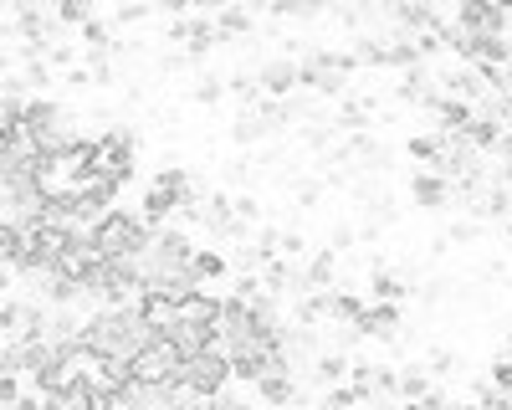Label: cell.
I'll return each mask as SVG.
<instances>
[{"instance_id":"7bdbcfd3","label":"cell","mask_w":512,"mask_h":410,"mask_svg":"<svg viewBox=\"0 0 512 410\" xmlns=\"http://www.w3.org/2000/svg\"><path fill=\"white\" fill-rule=\"evenodd\" d=\"M492 6H502V11H507V16H512V0H492Z\"/></svg>"},{"instance_id":"603a6c76","label":"cell","mask_w":512,"mask_h":410,"mask_svg":"<svg viewBox=\"0 0 512 410\" xmlns=\"http://www.w3.org/2000/svg\"><path fill=\"white\" fill-rule=\"evenodd\" d=\"M318 405H323V410H359V405H374V395H369V385L344 380V385L323 390V400H318Z\"/></svg>"},{"instance_id":"44dd1931","label":"cell","mask_w":512,"mask_h":410,"mask_svg":"<svg viewBox=\"0 0 512 410\" xmlns=\"http://www.w3.org/2000/svg\"><path fill=\"white\" fill-rule=\"evenodd\" d=\"M190 267H195L200 282H221L226 272H236V262L221 252V246H195V262H190Z\"/></svg>"},{"instance_id":"5b68a950","label":"cell","mask_w":512,"mask_h":410,"mask_svg":"<svg viewBox=\"0 0 512 410\" xmlns=\"http://www.w3.org/2000/svg\"><path fill=\"white\" fill-rule=\"evenodd\" d=\"M256 82H262L267 98H292V93H303V62L297 57H267L256 67Z\"/></svg>"},{"instance_id":"ffe728a7","label":"cell","mask_w":512,"mask_h":410,"mask_svg":"<svg viewBox=\"0 0 512 410\" xmlns=\"http://www.w3.org/2000/svg\"><path fill=\"white\" fill-rule=\"evenodd\" d=\"M216 31H221V41H251L256 36V11L251 6H231V11L216 16Z\"/></svg>"},{"instance_id":"4316f807","label":"cell","mask_w":512,"mask_h":410,"mask_svg":"<svg viewBox=\"0 0 512 410\" xmlns=\"http://www.w3.org/2000/svg\"><path fill=\"white\" fill-rule=\"evenodd\" d=\"M226 82H231V98H236L241 108H256V103L267 98V93H262V82H256V72H246V67H241V72H231Z\"/></svg>"},{"instance_id":"5bb4252c","label":"cell","mask_w":512,"mask_h":410,"mask_svg":"<svg viewBox=\"0 0 512 410\" xmlns=\"http://www.w3.org/2000/svg\"><path fill=\"white\" fill-rule=\"evenodd\" d=\"M349 369H354V354H344V349H323V354L313 359V369H308V385L333 390V385H344V380H349Z\"/></svg>"},{"instance_id":"b9f144b4","label":"cell","mask_w":512,"mask_h":410,"mask_svg":"<svg viewBox=\"0 0 512 410\" xmlns=\"http://www.w3.org/2000/svg\"><path fill=\"white\" fill-rule=\"evenodd\" d=\"M497 236H502V241H512V216H507V221L497 226Z\"/></svg>"},{"instance_id":"9c48e42d","label":"cell","mask_w":512,"mask_h":410,"mask_svg":"<svg viewBox=\"0 0 512 410\" xmlns=\"http://www.w3.org/2000/svg\"><path fill=\"white\" fill-rule=\"evenodd\" d=\"M374 113H379V98L369 93H354V98H338V113H333V129L338 134H369L374 129Z\"/></svg>"},{"instance_id":"7a4b0ae2","label":"cell","mask_w":512,"mask_h":410,"mask_svg":"<svg viewBox=\"0 0 512 410\" xmlns=\"http://www.w3.org/2000/svg\"><path fill=\"white\" fill-rule=\"evenodd\" d=\"M180 375H185V385H190L195 395H205V400H216V395H226V385H236V375H231V354H226V349L190 354V359L180 364Z\"/></svg>"},{"instance_id":"ba28073f","label":"cell","mask_w":512,"mask_h":410,"mask_svg":"<svg viewBox=\"0 0 512 410\" xmlns=\"http://www.w3.org/2000/svg\"><path fill=\"white\" fill-rule=\"evenodd\" d=\"M256 390V405L262 410H292V405H308V385H297V375H267Z\"/></svg>"},{"instance_id":"e575fe53","label":"cell","mask_w":512,"mask_h":410,"mask_svg":"<svg viewBox=\"0 0 512 410\" xmlns=\"http://www.w3.org/2000/svg\"><path fill=\"white\" fill-rule=\"evenodd\" d=\"M487 375H492V385H497V390H512V354L492 359V369H487Z\"/></svg>"},{"instance_id":"8fae6325","label":"cell","mask_w":512,"mask_h":410,"mask_svg":"<svg viewBox=\"0 0 512 410\" xmlns=\"http://www.w3.org/2000/svg\"><path fill=\"white\" fill-rule=\"evenodd\" d=\"M221 313H226V298H221V293H210L205 282L195 287V293H185V298H180V323L216 328V323H221Z\"/></svg>"},{"instance_id":"60d3db41","label":"cell","mask_w":512,"mask_h":410,"mask_svg":"<svg viewBox=\"0 0 512 410\" xmlns=\"http://www.w3.org/2000/svg\"><path fill=\"white\" fill-rule=\"evenodd\" d=\"M190 410H221V400H195Z\"/></svg>"},{"instance_id":"484cf974","label":"cell","mask_w":512,"mask_h":410,"mask_svg":"<svg viewBox=\"0 0 512 410\" xmlns=\"http://www.w3.org/2000/svg\"><path fill=\"white\" fill-rule=\"evenodd\" d=\"M47 6L57 11V21L72 31V26H82V21H93L98 16V0H47Z\"/></svg>"},{"instance_id":"836d02e7","label":"cell","mask_w":512,"mask_h":410,"mask_svg":"<svg viewBox=\"0 0 512 410\" xmlns=\"http://www.w3.org/2000/svg\"><path fill=\"white\" fill-rule=\"evenodd\" d=\"M47 62H52L57 72H72V67H77V47H72V41H52V52H47Z\"/></svg>"},{"instance_id":"e0dca14e","label":"cell","mask_w":512,"mask_h":410,"mask_svg":"<svg viewBox=\"0 0 512 410\" xmlns=\"http://www.w3.org/2000/svg\"><path fill=\"white\" fill-rule=\"evenodd\" d=\"M272 134H267V123L256 118V108H236V118L226 123V144H236V149H256V144H267Z\"/></svg>"},{"instance_id":"6da1fadb","label":"cell","mask_w":512,"mask_h":410,"mask_svg":"<svg viewBox=\"0 0 512 410\" xmlns=\"http://www.w3.org/2000/svg\"><path fill=\"white\" fill-rule=\"evenodd\" d=\"M154 231L159 226H149L144 211H134V205H113L103 221H93V246L103 257H144Z\"/></svg>"},{"instance_id":"cb8c5ba5","label":"cell","mask_w":512,"mask_h":410,"mask_svg":"<svg viewBox=\"0 0 512 410\" xmlns=\"http://www.w3.org/2000/svg\"><path fill=\"white\" fill-rule=\"evenodd\" d=\"M431 390H436V375L425 369V359L420 364H400V400H420Z\"/></svg>"},{"instance_id":"74e56055","label":"cell","mask_w":512,"mask_h":410,"mask_svg":"<svg viewBox=\"0 0 512 410\" xmlns=\"http://www.w3.org/2000/svg\"><path fill=\"white\" fill-rule=\"evenodd\" d=\"M0 400H6V410L21 400V385H16V375H6V369H0Z\"/></svg>"},{"instance_id":"3957f363","label":"cell","mask_w":512,"mask_h":410,"mask_svg":"<svg viewBox=\"0 0 512 410\" xmlns=\"http://www.w3.org/2000/svg\"><path fill=\"white\" fill-rule=\"evenodd\" d=\"M180 364H185V354L175 349V339L159 334V339H149V344L134 354V375L149 380V385H164V380H175V375H180Z\"/></svg>"},{"instance_id":"4fadbf2b","label":"cell","mask_w":512,"mask_h":410,"mask_svg":"<svg viewBox=\"0 0 512 410\" xmlns=\"http://www.w3.org/2000/svg\"><path fill=\"white\" fill-rule=\"evenodd\" d=\"M139 313H144V323L154 328V334H169V328L180 323V298H169V293H159V287H149V293H139Z\"/></svg>"},{"instance_id":"d590c367","label":"cell","mask_w":512,"mask_h":410,"mask_svg":"<svg viewBox=\"0 0 512 410\" xmlns=\"http://www.w3.org/2000/svg\"><path fill=\"white\" fill-rule=\"evenodd\" d=\"M62 82H67V88H77V93H82V88H93V72H88V62H77L72 72H62Z\"/></svg>"},{"instance_id":"ac0fdd59","label":"cell","mask_w":512,"mask_h":410,"mask_svg":"<svg viewBox=\"0 0 512 410\" xmlns=\"http://www.w3.org/2000/svg\"><path fill=\"white\" fill-rule=\"evenodd\" d=\"M169 339H175V349L190 359V354H205V349H216L221 344V334L216 328H200V323H175L169 328Z\"/></svg>"},{"instance_id":"83f0119b","label":"cell","mask_w":512,"mask_h":410,"mask_svg":"<svg viewBox=\"0 0 512 410\" xmlns=\"http://www.w3.org/2000/svg\"><path fill=\"white\" fill-rule=\"evenodd\" d=\"M323 190H328L323 175H318V180H297V185H292V211H297V216H308L313 205L323 200Z\"/></svg>"},{"instance_id":"9a60e30c","label":"cell","mask_w":512,"mask_h":410,"mask_svg":"<svg viewBox=\"0 0 512 410\" xmlns=\"http://www.w3.org/2000/svg\"><path fill=\"white\" fill-rule=\"evenodd\" d=\"M139 205H144V221H149V226H169V221H175V211H180V195L169 190L164 180H149Z\"/></svg>"},{"instance_id":"277c9868","label":"cell","mask_w":512,"mask_h":410,"mask_svg":"<svg viewBox=\"0 0 512 410\" xmlns=\"http://www.w3.org/2000/svg\"><path fill=\"white\" fill-rule=\"evenodd\" d=\"M451 21H456L466 36H507V11L492 6V0H456Z\"/></svg>"},{"instance_id":"1f68e13d","label":"cell","mask_w":512,"mask_h":410,"mask_svg":"<svg viewBox=\"0 0 512 410\" xmlns=\"http://www.w3.org/2000/svg\"><path fill=\"white\" fill-rule=\"evenodd\" d=\"M236 221L241 226H262V200H256V195H246V190H236Z\"/></svg>"},{"instance_id":"2e32d148","label":"cell","mask_w":512,"mask_h":410,"mask_svg":"<svg viewBox=\"0 0 512 410\" xmlns=\"http://www.w3.org/2000/svg\"><path fill=\"white\" fill-rule=\"evenodd\" d=\"M364 293L354 282H338V287H328V323H359L364 318Z\"/></svg>"},{"instance_id":"f1b7e54d","label":"cell","mask_w":512,"mask_h":410,"mask_svg":"<svg viewBox=\"0 0 512 410\" xmlns=\"http://www.w3.org/2000/svg\"><path fill=\"white\" fill-rule=\"evenodd\" d=\"M149 11H154L149 0H123V6L113 11V26H118V31H128V26H144V21H149Z\"/></svg>"},{"instance_id":"4dcf8cb0","label":"cell","mask_w":512,"mask_h":410,"mask_svg":"<svg viewBox=\"0 0 512 410\" xmlns=\"http://www.w3.org/2000/svg\"><path fill=\"white\" fill-rule=\"evenodd\" d=\"M425 369H431L436 380H441V375H451V369H456V349H446V344H431V349H425Z\"/></svg>"},{"instance_id":"d4e9b609","label":"cell","mask_w":512,"mask_h":410,"mask_svg":"<svg viewBox=\"0 0 512 410\" xmlns=\"http://www.w3.org/2000/svg\"><path fill=\"white\" fill-rule=\"evenodd\" d=\"M52 82H62V72L47 57H26L21 62V88H36L41 93V88H52Z\"/></svg>"},{"instance_id":"f546056e","label":"cell","mask_w":512,"mask_h":410,"mask_svg":"<svg viewBox=\"0 0 512 410\" xmlns=\"http://www.w3.org/2000/svg\"><path fill=\"white\" fill-rule=\"evenodd\" d=\"M359 241H364V231H359L354 221H338V226L328 231V246H333V252H354Z\"/></svg>"},{"instance_id":"52a82bcc","label":"cell","mask_w":512,"mask_h":410,"mask_svg":"<svg viewBox=\"0 0 512 410\" xmlns=\"http://www.w3.org/2000/svg\"><path fill=\"white\" fill-rule=\"evenodd\" d=\"M410 200L420 205V211H451V200H456V185L446 180V175H436V170H415L410 175Z\"/></svg>"},{"instance_id":"d6a6232c","label":"cell","mask_w":512,"mask_h":410,"mask_svg":"<svg viewBox=\"0 0 512 410\" xmlns=\"http://www.w3.org/2000/svg\"><path fill=\"white\" fill-rule=\"evenodd\" d=\"M282 257H292V262H308L313 252H308V236L297 231V226H287V236H282Z\"/></svg>"},{"instance_id":"ab89813d","label":"cell","mask_w":512,"mask_h":410,"mask_svg":"<svg viewBox=\"0 0 512 410\" xmlns=\"http://www.w3.org/2000/svg\"><path fill=\"white\" fill-rule=\"evenodd\" d=\"M221 400V410H256L251 400H241V395H216Z\"/></svg>"},{"instance_id":"7c38bea8","label":"cell","mask_w":512,"mask_h":410,"mask_svg":"<svg viewBox=\"0 0 512 410\" xmlns=\"http://www.w3.org/2000/svg\"><path fill=\"white\" fill-rule=\"evenodd\" d=\"M338 267H344V252H333V246H313V257L303 262L308 293H328V287H338Z\"/></svg>"},{"instance_id":"8d00e7d4","label":"cell","mask_w":512,"mask_h":410,"mask_svg":"<svg viewBox=\"0 0 512 410\" xmlns=\"http://www.w3.org/2000/svg\"><path fill=\"white\" fill-rule=\"evenodd\" d=\"M149 6H154V11H164L169 21H175V16H190V11H195L190 0H149Z\"/></svg>"},{"instance_id":"30bf717a","label":"cell","mask_w":512,"mask_h":410,"mask_svg":"<svg viewBox=\"0 0 512 410\" xmlns=\"http://www.w3.org/2000/svg\"><path fill=\"white\" fill-rule=\"evenodd\" d=\"M400 323H405L400 303H369L364 318H359V334L374 339V344H395L400 339Z\"/></svg>"},{"instance_id":"f35d334b","label":"cell","mask_w":512,"mask_h":410,"mask_svg":"<svg viewBox=\"0 0 512 410\" xmlns=\"http://www.w3.org/2000/svg\"><path fill=\"white\" fill-rule=\"evenodd\" d=\"M11 410H52V400H47V395H21Z\"/></svg>"},{"instance_id":"8992f818","label":"cell","mask_w":512,"mask_h":410,"mask_svg":"<svg viewBox=\"0 0 512 410\" xmlns=\"http://www.w3.org/2000/svg\"><path fill=\"white\" fill-rule=\"evenodd\" d=\"M415 298V277L405 267H384V257H374L369 267V303H405Z\"/></svg>"},{"instance_id":"d6986e66","label":"cell","mask_w":512,"mask_h":410,"mask_svg":"<svg viewBox=\"0 0 512 410\" xmlns=\"http://www.w3.org/2000/svg\"><path fill=\"white\" fill-rule=\"evenodd\" d=\"M231 98V82L221 77V72H200L195 82H190V103L195 108H221Z\"/></svg>"},{"instance_id":"7402d4cb","label":"cell","mask_w":512,"mask_h":410,"mask_svg":"<svg viewBox=\"0 0 512 410\" xmlns=\"http://www.w3.org/2000/svg\"><path fill=\"white\" fill-rule=\"evenodd\" d=\"M405 154H410V159H420V170H436V159L446 154V134H436V129L410 134V139H405Z\"/></svg>"}]
</instances>
